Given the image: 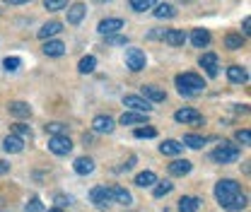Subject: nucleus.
Returning a JSON list of instances; mask_svg holds the SVG:
<instances>
[{
    "label": "nucleus",
    "mask_w": 251,
    "mask_h": 212,
    "mask_svg": "<svg viewBox=\"0 0 251 212\" xmlns=\"http://www.w3.org/2000/svg\"><path fill=\"white\" fill-rule=\"evenodd\" d=\"M176 87H179V94L184 96H196L205 90V80L196 72H181L176 75Z\"/></svg>",
    "instance_id": "nucleus-1"
},
{
    "label": "nucleus",
    "mask_w": 251,
    "mask_h": 212,
    "mask_svg": "<svg viewBox=\"0 0 251 212\" xmlns=\"http://www.w3.org/2000/svg\"><path fill=\"white\" fill-rule=\"evenodd\" d=\"M239 193H242L239 183L232 181V179H222V181H218V186H215V198H218V203L225 210L229 208V203H232Z\"/></svg>",
    "instance_id": "nucleus-2"
},
{
    "label": "nucleus",
    "mask_w": 251,
    "mask_h": 212,
    "mask_svg": "<svg viewBox=\"0 0 251 212\" xmlns=\"http://www.w3.org/2000/svg\"><path fill=\"white\" fill-rule=\"evenodd\" d=\"M210 157H213V162H218V164H229V162H237V159H239V147H234V145H229V142H222Z\"/></svg>",
    "instance_id": "nucleus-3"
},
{
    "label": "nucleus",
    "mask_w": 251,
    "mask_h": 212,
    "mask_svg": "<svg viewBox=\"0 0 251 212\" xmlns=\"http://www.w3.org/2000/svg\"><path fill=\"white\" fill-rule=\"evenodd\" d=\"M49 150L53 152V154H58V157H63V154H70L73 142H70L68 135H51L49 138Z\"/></svg>",
    "instance_id": "nucleus-4"
},
{
    "label": "nucleus",
    "mask_w": 251,
    "mask_h": 212,
    "mask_svg": "<svg viewBox=\"0 0 251 212\" xmlns=\"http://www.w3.org/2000/svg\"><path fill=\"white\" fill-rule=\"evenodd\" d=\"M145 63H148V58H145V53H143L140 48H128V51H126V65H128L133 72L143 70Z\"/></svg>",
    "instance_id": "nucleus-5"
},
{
    "label": "nucleus",
    "mask_w": 251,
    "mask_h": 212,
    "mask_svg": "<svg viewBox=\"0 0 251 212\" xmlns=\"http://www.w3.org/2000/svg\"><path fill=\"white\" fill-rule=\"evenodd\" d=\"M124 104L128 106V109L138 111V114H150V111H152V104H150L148 99H143V96H135V94L124 96Z\"/></svg>",
    "instance_id": "nucleus-6"
},
{
    "label": "nucleus",
    "mask_w": 251,
    "mask_h": 212,
    "mask_svg": "<svg viewBox=\"0 0 251 212\" xmlns=\"http://www.w3.org/2000/svg\"><path fill=\"white\" fill-rule=\"evenodd\" d=\"M90 200H92L97 208H109L111 205V193H109V188L106 186H97V188H92V193H90Z\"/></svg>",
    "instance_id": "nucleus-7"
},
{
    "label": "nucleus",
    "mask_w": 251,
    "mask_h": 212,
    "mask_svg": "<svg viewBox=\"0 0 251 212\" xmlns=\"http://www.w3.org/2000/svg\"><path fill=\"white\" fill-rule=\"evenodd\" d=\"M174 118L179 123H186V125H201L203 123V116L196 111V109H179L174 114Z\"/></svg>",
    "instance_id": "nucleus-8"
},
{
    "label": "nucleus",
    "mask_w": 251,
    "mask_h": 212,
    "mask_svg": "<svg viewBox=\"0 0 251 212\" xmlns=\"http://www.w3.org/2000/svg\"><path fill=\"white\" fill-rule=\"evenodd\" d=\"M114 128H116V123L111 116H97L92 121V130L97 135H109V133H114Z\"/></svg>",
    "instance_id": "nucleus-9"
},
{
    "label": "nucleus",
    "mask_w": 251,
    "mask_h": 212,
    "mask_svg": "<svg viewBox=\"0 0 251 212\" xmlns=\"http://www.w3.org/2000/svg\"><path fill=\"white\" fill-rule=\"evenodd\" d=\"M119 29H124V20H119V17L101 20V22H99V27H97V31H99V34H104V36H111V34H116Z\"/></svg>",
    "instance_id": "nucleus-10"
},
{
    "label": "nucleus",
    "mask_w": 251,
    "mask_h": 212,
    "mask_svg": "<svg viewBox=\"0 0 251 212\" xmlns=\"http://www.w3.org/2000/svg\"><path fill=\"white\" fill-rule=\"evenodd\" d=\"M140 94H143V99H148L150 104H159V101L167 99V94L159 90V87H155V85H143V87H140Z\"/></svg>",
    "instance_id": "nucleus-11"
},
{
    "label": "nucleus",
    "mask_w": 251,
    "mask_h": 212,
    "mask_svg": "<svg viewBox=\"0 0 251 212\" xmlns=\"http://www.w3.org/2000/svg\"><path fill=\"white\" fill-rule=\"evenodd\" d=\"M227 77H229V82H234V85L249 82V72H247V68H242V65H229V68H227Z\"/></svg>",
    "instance_id": "nucleus-12"
},
{
    "label": "nucleus",
    "mask_w": 251,
    "mask_h": 212,
    "mask_svg": "<svg viewBox=\"0 0 251 212\" xmlns=\"http://www.w3.org/2000/svg\"><path fill=\"white\" fill-rule=\"evenodd\" d=\"M191 169H193V164L188 159H174L169 164V174L172 176H186V174H191Z\"/></svg>",
    "instance_id": "nucleus-13"
},
{
    "label": "nucleus",
    "mask_w": 251,
    "mask_h": 212,
    "mask_svg": "<svg viewBox=\"0 0 251 212\" xmlns=\"http://www.w3.org/2000/svg\"><path fill=\"white\" fill-rule=\"evenodd\" d=\"M2 150L10 152V154H20V152L25 150V140H20L17 135H7L2 140Z\"/></svg>",
    "instance_id": "nucleus-14"
},
{
    "label": "nucleus",
    "mask_w": 251,
    "mask_h": 212,
    "mask_svg": "<svg viewBox=\"0 0 251 212\" xmlns=\"http://www.w3.org/2000/svg\"><path fill=\"white\" fill-rule=\"evenodd\" d=\"M201 65L205 68V72L210 75V77H218V56L215 53H203L201 56Z\"/></svg>",
    "instance_id": "nucleus-15"
},
{
    "label": "nucleus",
    "mask_w": 251,
    "mask_h": 212,
    "mask_svg": "<svg viewBox=\"0 0 251 212\" xmlns=\"http://www.w3.org/2000/svg\"><path fill=\"white\" fill-rule=\"evenodd\" d=\"M73 169H75V174L87 176V174H92L94 171V162L90 159V157H77V159H75V164H73Z\"/></svg>",
    "instance_id": "nucleus-16"
},
{
    "label": "nucleus",
    "mask_w": 251,
    "mask_h": 212,
    "mask_svg": "<svg viewBox=\"0 0 251 212\" xmlns=\"http://www.w3.org/2000/svg\"><path fill=\"white\" fill-rule=\"evenodd\" d=\"M201 198H196V195H184L181 200H179V212H198L201 210Z\"/></svg>",
    "instance_id": "nucleus-17"
},
{
    "label": "nucleus",
    "mask_w": 251,
    "mask_h": 212,
    "mask_svg": "<svg viewBox=\"0 0 251 212\" xmlns=\"http://www.w3.org/2000/svg\"><path fill=\"white\" fill-rule=\"evenodd\" d=\"M85 12H87V7H85L82 2L70 5V7H68V22H70V24H80L82 17H85Z\"/></svg>",
    "instance_id": "nucleus-18"
},
{
    "label": "nucleus",
    "mask_w": 251,
    "mask_h": 212,
    "mask_svg": "<svg viewBox=\"0 0 251 212\" xmlns=\"http://www.w3.org/2000/svg\"><path fill=\"white\" fill-rule=\"evenodd\" d=\"M109 193H111V200H116V203H121V205H130V203H133V195H130L126 188H121V186H111Z\"/></svg>",
    "instance_id": "nucleus-19"
},
{
    "label": "nucleus",
    "mask_w": 251,
    "mask_h": 212,
    "mask_svg": "<svg viewBox=\"0 0 251 212\" xmlns=\"http://www.w3.org/2000/svg\"><path fill=\"white\" fill-rule=\"evenodd\" d=\"M61 31H63V24H61V22H46L41 29L36 31V36L46 41V39H51V36H56V34H61Z\"/></svg>",
    "instance_id": "nucleus-20"
},
{
    "label": "nucleus",
    "mask_w": 251,
    "mask_h": 212,
    "mask_svg": "<svg viewBox=\"0 0 251 212\" xmlns=\"http://www.w3.org/2000/svg\"><path fill=\"white\" fill-rule=\"evenodd\" d=\"M159 152L167 154V157H176V154L184 152V145H181L179 140H164V142L159 145Z\"/></svg>",
    "instance_id": "nucleus-21"
},
{
    "label": "nucleus",
    "mask_w": 251,
    "mask_h": 212,
    "mask_svg": "<svg viewBox=\"0 0 251 212\" xmlns=\"http://www.w3.org/2000/svg\"><path fill=\"white\" fill-rule=\"evenodd\" d=\"M148 123V114H138V111H126L121 116V125H143Z\"/></svg>",
    "instance_id": "nucleus-22"
},
{
    "label": "nucleus",
    "mask_w": 251,
    "mask_h": 212,
    "mask_svg": "<svg viewBox=\"0 0 251 212\" xmlns=\"http://www.w3.org/2000/svg\"><path fill=\"white\" fill-rule=\"evenodd\" d=\"M162 39H164L169 46H184V41H186V34H184L181 29H167Z\"/></svg>",
    "instance_id": "nucleus-23"
},
{
    "label": "nucleus",
    "mask_w": 251,
    "mask_h": 212,
    "mask_svg": "<svg viewBox=\"0 0 251 212\" xmlns=\"http://www.w3.org/2000/svg\"><path fill=\"white\" fill-rule=\"evenodd\" d=\"M191 44H193L196 48L208 46V44H210V31L208 29H193V34H191Z\"/></svg>",
    "instance_id": "nucleus-24"
},
{
    "label": "nucleus",
    "mask_w": 251,
    "mask_h": 212,
    "mask_svg": "<svg viewBox=\"0 0 251 212\" xmlns=\"http://www.w3.org/2000/svg\"><path fill=\"white\" fill-rule=\"evenodd\" d=\"M44 53L51 56V58H58V56L65 53V44L63 41H46L44 44Z\"/></svg>",
    "instance_id": "nucleus-25"
},
{
    "label": "nucleus",
    "mask_w": 251,
    "mask_h": 212,
    "mask_svg": "<svg viewBox=\"0 0 251 212\" xmlns=\"http://www.w3.org/2000/svg\"><path fill=\"white\" fill-rule=\"evenodd\" d=\"M7 109H10V114H12L15 118H27V116L31 114L29 104H25V101H12Z\"/></svg>",
    "instance_id": "nucleus-26"
},
{
    "label": "nucleus",
    "mask_w": 251,
    "mask_h": 212,
    "mask_svg": "<svg viewBox=\"0 0 251 212\" xmlns=\"http://www.w3.org/2000/svg\"><path fill=\"white\" fill-rule=\"evenodd\" d=\"M152 15L157 20H172V17H176V10H174V5L162 2V5H157V10H152Z\"/></svg>",
    "instance_id": "nucleus-27"
},
{
    "label": "nucleus",
    "mask_w": 251,
    "mask_h": 212,
    "mask_svg": "<svg viewBox=\"0 0 251 212\" xmlns=\"http://www.w3.org/2000/svg\"><path fill=\"white\" fill-rule=\"evenodd\" d=\"M155 183H157L155 171H140V174L135 176V186H140V188H150V186H155Z\"/></svg>",
    "instance_id": "nucleus-28"
},
{
    "label": "nucleus",
    "mask_w": 251,
    "mask_h": 212,
    "mask_svg": "<svg viewBox=\"0 0 251 212\" xmlns=\"http://www.w3.org/2000/svg\"><path fill=\"white\" fill-rule=\"evenodd\" d=\"M12 130H15V135H17L20 140H31V138H34L31 128L29 125H25V123H15V125H12Z\"/></svg>",
    "instance_id": "nucleus-29"
},
{
    "label": "nucleus",
    "mask_w": 251,
    "mask_h": 212,
    "mask_svg": "<svg viewBox=\"0 0 251 212\" xmlns=\"http://www.w3.org/2000/svg\"><path fill=\"white\" fill-rule=\"evenodd\" d=\"M181 145L193 147V150H201V147L205 145V138H201V135H184V142H181Z\"/></svg>",
    "instance_id": "nucleus-30"
},
{
    "label": "nucleus",
    "mask_w": 251,
    "mask_h": 212,
    "mask_svg": "<svg viewBox=\"0 0 251 212\" xmlns=\"http://www.w3.org/2000/svg\"><path fill=\"white\" fill-rule=\"evenodd\" d=\"M157 5V0H130V7L135 12H145V10H152Z\"/></svg>",
    "instance_id": "nucleus-31"
},
{
    "label": "nucleus",
    "mask_w": 251,
    "mask_h": 212,
    "mask_svg": "<svg viewBox=\"0 0 251 212\" xmlns=\"http://www.w3.org/2000/svg\"><path fill=\"white\" fill-rule=\"evenodd\" d=\"M94 68H97V58H94V56H85V58L80 61V65H77V70H80L82 75H87V72H92Z\"/></svg>",
    "instance_id": "nucleus-32"
},
{
    "label": "nucleus",
    "mask_w": 251,
    "mask_h": 212,
    "mask_svg": "<svg viewBox=\"0 0 251 212\" xmlns=\"http://www.w3.org/2000/svg\"><path fill=\"white\" fill-rule=\"evenodd\" d=\"M225 46L232 48V51H237V48L244 46V36H239V34H229V36L225 39Z\"/></svg>",
    "instance_id": "nucleus-33"
},
{
    "label": "nucleus",
    "mask_w": 251,
    "mask_h": 212,
    "mask_svg": "<svg viewBox=\"0 0 251 212\" xmlns=\"http://www.w3.org/2000/svg\"><path fill=\"white\" fill-rule=\"evenodd\" d=\"M46 133H51V135H65V133H68V125H65V123L53 121V123L46 125Z\"/></svg>",
    "instance_id": "nucleus-34"
},
{
    "label": "nucleus",
    "mask_w": 251,
    "mask_h": 212,
    "mask_svg": "<svg viewBox=\"0 0 251 212\" xmlns=\"http://www.w3.org/2000/svg\"><path fill=\"white\" fill-rule=\"evenodd\" d=\"M244 208H247V195H244V193H239V195H237V198L229 203V208H227V210L239 212V210H244Z\"/></svg>",
    "instance_id": "nucleus-35"
},
{
    "label": "nucleus",
    "mask_w": 251,
    "mask_h": 212,
    "mask_svg": "<svg viewBox=\"0 0 251 212\" xmlns=\"http://www.w3.org/2000/svg\"><path fill=\"white\" fill-rule=\"evenodd\" d=\"M20 65H22V58H17V56H10V58H5V61H2V68H5L7 72L20 70Z\"/></svg>",
    "instance_id": "nucleus-36"
},
{
    "label": "nucleus",
    "mask_w": 251,
    "mask_h": 212,
    "mask_svg": "<svg viewBox=\"0 0 251 212\" xmlns=\"http://www.w3.org/2000/svg\"><path fill=\"white\" fill-rule=\"evenodd\" d=\"M44 7L51 10V12H58V10L68 7V0H44Z\"/></svg>",
    "instance_id": "nucleus-37"
},
{
    "label": "nucleus",
    "mask_w": 251,
    "mask_h": 212,
    "mask_svg": "<svg viewBox=\"0 0 251 212\" xmlns=\"http://www.w3.org/2000/svg\"><path fill=\"white\" fill-rule=\"evenodd\" d=\"M172 188H174V183H169V181H162L159 186H157L155 190H152V195L155 198H162V195H167V193H172Z\"/></svg>",
    "instance_id": "nucleus-38"
},
{
    "label": "nucleus",
    "mask_w": 251,
    "mask_h": 212,
    "mask_svg": "<svg viewBox=\"0 0 251 212\" xmlns=\"http://www.w3.org/2000/svg\"><path fill=\"white\" fill-rule=\"evenodd\" d=\"M157 130L155 128H150V125H145V128H135V138H155Z\"/></svg>",
    "instance_id": "nucleus-39"
},
{
    "label": "nucleus",
    "mask_w": 251,
    "mask_h": 212,
    "mask_svg": "<svg viewBox=\"0 0 251 212\" xmlns=\"http://www.w3.org/2000/svg\"><path fill=\"white\" fill-rule=\"evenodd\" d=\"M41 210H44V205H41L39 198H31L29 203L25 205V212H41Z\"/></svg>",
    "instance_id": "nucleus-40"
},
{
    "label": "nucleus",
    "mask_w": 251,
    "mask_h": 212,
    "mask_svg": "<svg viewBox=\"0 0 251 212\" xmlns=\"http://www.w3.org/2000/svg\"><path fill=\"white\" fill-rule=\"evenodd\" d=\"M106 44H109V46H126V44H128V39H126V36H116V34H111V36H106Z\"/></svg>",
    "instance_id": "nucleus-41"
},
{
    "label": "nucleus",
    "mask_w": 251,
    "mask_h": 212,
    "mask_svg": "<svg viewBox=\"0 0 251 212\" xmlns=\"http://www.w3.org/2000/svg\"><path fill=\"white\" fill-rule=\"evenodd\" d=\"M70 203H73V198H70V195H63V193H58V195H56V205H58V208H65V205H70Z\"/></svg>",
    "instance_id": "nucleus-42"
},
{
    "label": "nucleus",
    "mask_w": 251,
    "mask_h": 212,
    "mask_svg": "<svg viewBox=\"0 0 251 212\" xmlns=\"http://www.w3.org/2000/svg\"><path fill=\"white\" fill-rule=\"evenodd\" d=\"M237 140H239L242 145H251V133L249 130H239V133H237Z\"/></svg>",
    "instance_id": "nucleus-43"
},
{
    "label": "nucleus",
    "mask_w": 251,
    "mask_h": 212,
    "mask_svg": "<svg viewBox=\"0 0 251 212\" xmlns=\"http://www.w3.org/2000/svg\"><path fill=\"white\" fill-rule=\"evenodd\" d=\"M164 36V29H159V31H150V39H162Z\"/></svg>",
    "instance_id": "nucleus-44"
},
{
    "label": "nucleus",
    "mask_w": 251,
    "mask_h": 212,
    "mask_svg": "<svg viewBox=\"0 0 251 212\" xmlns=\"http://www.w3.org/2000/svg\"><path fill=\"white\" fill-rule=\"evenodd\" d=\"M7 171H10V164H5V162H0V176H2V174H7Z\"/></svg>",
    "instance_id": "nucleus-45"
},
{
    "label": "nucleus",
    "mask_w": 251,
    "mask_h": 212,
    "mask_svg": "<svg viewBox=\"0 0 251 212\" xmlns=\"http://www.w3.org/2000/svg\"><path fill=\"white\" fill-rule=\"evenodd\" d=\"M7 5H25V2H31V0H5Z\"/></svg>",
    "instance_id": "nucleus-46"
},
{
    "label": "nucleus",
    "mask_w": 251,
    "mask_h": 212,
    "mask_svg": "<svg viewBox=\"0 0 251 212\" xmlns=\"http://www.w3.org/2000/svg\"><path fill=\"white\" fill-rule=\"evenodd\" d=\"M249 27H251V20H249V17H247V20H244V34H249Z\"/></svg>",
    "instance_id": "nucleus-47"
},
{
    "label": "nucleus",
    "mask_w": 251,
    "mask_h": 212,
    "mask_svg": "<svg viewBox=\"0 0 251 212\" xmlns=\"http://www.w3.org/2000/svg\"><path fill=\"white\" fill-rule=\"evenodd\" d=\"M49 212H63V210L61 208H53V210H49Z\"/></svg>",
    "instance_id": "nucleus-48"
},
{
    "label": "nucleus",
    "mask_w": 251,
    "mask_h": 212,
    "mask_svg": "<svg viewBox=\"0 0 251 212\" xmlns=\"http://www.w3.org/2000/svg\"><path fill=\"white\" fill-rule=\"evenodd\" d=\"M101 2H104V0H101Z\"/></svg>",
    "instance_id": "nucleus-49"
},
{
    "label": "nucleus",
    "mask_w": 251,
    "mask_h": 212,
    "mask_svg": "<svg viewBox=\"0 0 251 212\" xmlns=\"http://www.w3.org/2000/svg\"><path fill=\"white\" fill-rule=\"evenodd\" d=\"M184 2H186V0H184Z\"/></svg>",
    "instance_id": "nucleus-50"
}]
</instances>
